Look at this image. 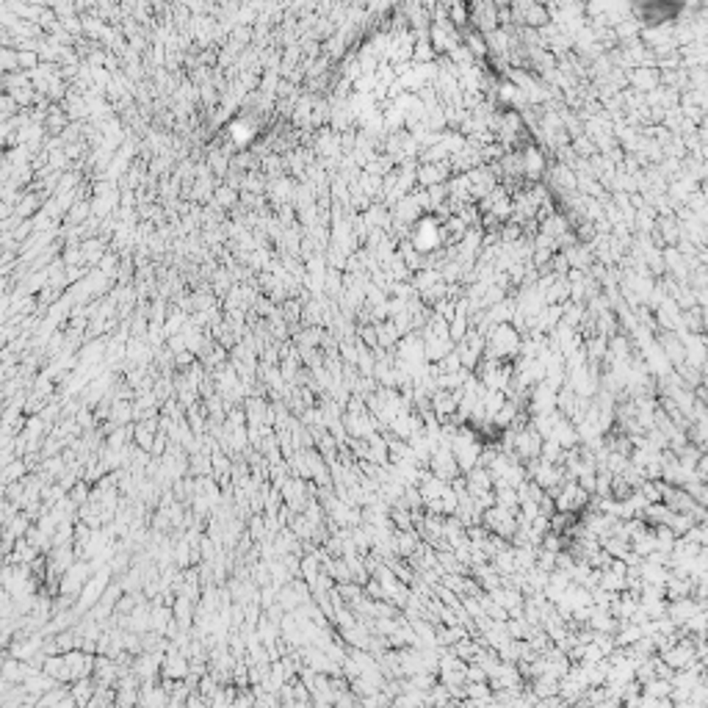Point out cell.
<instances>
[{"label": "cell", "mask_w": 708, "mask_h": 708, "mask_svg": "<svg viewBox=\"0 0 708 708\" xmlns=\"http://www.w3.org/2000/svg\"><path fill=\"white\" fill-rule=\"evenodd\" d=\"M191 675V658L186 656L175 642H169L166 653H163V664H161V678L163 681H188Z\"/></svg>", "instance_id": "1"}, {"label": "cell", "mask_w": 708, "mask_h": 708, "mask_svg": "<svg viewBox=\"0 0 708 708\" xmlns=\"http://www.w3.org/2000/svg\"><path fill=\"white\" fill-rule=\"evenodd\" d=\"M227 136H230V141L241 150V147H247V144H252L254 141V136H257V122H254L250 114H244V117L232 119L227 125Z\"/></svg>", "instance_id": "2"}, {"label": "cell", "mask_w": 708, "mask_h": 708, "mask_svg": "<svg viewBox=\"0 0 708 708\" xmlns=\"http://www.w3.org/2000/svg\"><path fill=\"white\" fill-rule=\"evenodd\" d=\"M172 692L166 689L163 681L141 683V694H139V708H169Z\"/></svg>", "instance_id": "3"}, {"label": "cell", "mask_w": 708, "mask_h": 708, "mask_svg": "<svg viewBox=\"0 0 708 708\" xmlns=\"http://www.w3.org/2000/svg\"><path fill=\"white\" fill-rule=\"evenodd\" d=\"M97 686H108V689H117V681L122 678V667H119V661L117 658H108V656H97L95 661V675H92Z\"/></svg>", "instance_id": "4"}, {"label": "cell", "mask_w": 708, "mask_h": 708, "mask_svg": "<svg viewBox=\"0 0 708 708\" xmlns=\"http://www.w3.org/2000/svg\"><path fill=\"white\" fill-rule=\"evenodd\" d=\"M70 694H73V700H75L80 708H89V703H92L95 694H97V681H95V678H83V681L70 683Z\"/></svg>", "instance_id": "5"}, {"label": "cell", "mask_w": 708, "mask_h": 708, "mask_svg": "<svg viewBox=\"0 0 708 708\" xmlns=\"http://www.w3.org/2000/svg\"><path fill=\"white\" fill-rule=\"evenodd\" d=\"M28 473V465L23 456H17L14 462H9L6 468H3V484L6 487H11V484H17V481H23Z\"/></svg>", "instance_id": "6"}, {"label": "cell", "mask_w": 708, "mask_h": 708, "mask_svg": "<svg viewBox=\"0 0 708 708\" xmlns=\"http://www.w3.org/2000/svg\"><path fill=\"white\" fill-rule=\"evenodd\" d=\"M67 694H70V686H55V689H50L48 694H42V697L36 700V708H58V703H61Z\"/></svg>", "instance_id": "7"}, {"label": "cell", "mask_w": 708, "mask_h": 708, "mask_svg": "<svg viewBox=\"0 0 708 708\" xmlns=\"http://www.w3.org/2000/svg\"><path fill=\"white\" fill-rule=\"evenodd\" d=\"M232 197H235V194H232V188H230V186H225V188H222V191L216 194V200H219V205H222V208L232 205Z\"/></svg>", "instance_id": "8"}, {"label": "cell", "mask_w": 708, "mask_h": 708, "mask_svg": "<svg viewBox=\"0 0 708 708\" xmlns=\"http://www.w3.org/2000/svg\"><path fill=\"white\" fill-rule=\"evenodd\" d=\"M58 708H80V706H77L75 700H73V694H67V697H64V700L58 703Z\"/></svg>", "instance_id": "9"}, {"label": "cell", "mask_w": 708, "mask_h": 708, "mask_svg": "<svg viewBox=\"0 0 708 708\" xmlns=\"http://www.w3.org/2000/svg\"><path fill=\"white\" fill-rule=\"evenodd\" d=\"M114 197H117V194H114ZM114 197H97V200H111V203H114ZM102 210H105V203H102V208H97V213H102Z\"/></svg>", "instance_id": "10"}]
</instances>
